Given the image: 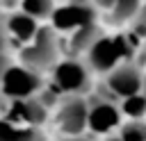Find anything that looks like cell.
I'll return each instance as SVG.
<instances>
[{"label": "cell", "instance_id": "obj_1", "mask_svg": "<svg viewBox=\"0 0 146 141\" xmlns=\"http://www.w3.org/2000/svg\"><path fill=\"white\" fill-rule=\"evenodd\" d=\"M21 59L25 64V68L30 70H43L50 68L57 61V36L50 27H43L34 34V39L30 41V45H25L21 50Z\"/></svg>", "mask_w": 146, "mask_h": 141}, {"label": "cell", "instance_id": "obj_2", "mask_svg": "<svg viewBox=\"0 0 146 141\" xmlns=\"http://www.w3.org/2000/svg\"><path fill=\"white\" fill-rule=\"evenodd\" d=\"M39 89H41L39 73H34L25 66H9L0 80V91L14 100L32 98V93H36Z\"/></svg>", "mask_w": 146, "mask_h": 141}, {"label": "cell", "instance_id": "obj_3", "mask_svg": "<svg viewBox=\"0 0 146 141\" xmlns=\"http://www.w3.org/2000/svg\"><path fill=\"white\" fill-rule=\"evenodd\" d=\"M87 86H89V73L80 61L66 59L55 66V89L57 91L78 93V91H84Z\"/></svg>", "mask_w": 146, "mask_h": 141}, {"label": "cell", "instance_id": "obj_4", "mask_svg": "<svg viewBox=\"0 0 146 141\" xmlns=\"http://www.w3.org/2000/svg\"><path fill=\"white\" fill-rule=\"evenodd\" d=\"M52 25L57 30H78L82 25L96 23V9L87 2H71L66 7H59L52 11Z\"/></svg>", "mask_w": 146, "mask_h": 141}, {"label": "cell", "instance_id": "obj_5", "mask_svg": "<svg viewBox=\"0 0 146 141\" xmlns=\"http://www.w3.org/2000/svg\"><path fill=\"white\" fill-rule=\"evenodd\" d=\"M141 84H144V77L139 73L137 66H119V68H112L110 77H107V89L119 96V98H128V96H135L141 91Z\"/></svg>", "mask_w": 146, "mask_h": 141}, {"label": "cell", "instance_id": "obj_6", "mask_svg": "<svg viewBox=\"0 0 146 141\" xmlns=\"http://www.w3.org/2000/svg\"><path fill=\"white\" fill-rule=\"evenodd\" d=\"M87 114H89V109H87V105H84L82 98H68V100L59 107V114H57L59 127H62L66 134L75 136V134H80V132L84 130V125H87Z\"/></svg>", "mask_w": 146, "mask_h": 141}, {"label": "cell", "instance_id": "obj_7", "mask_svg": "<svg viewBox=\"0 0 146 141\" xmlns=\"http://www.w3.org/2000/svg\"><path fill=\"white\" fill-rule=\"evenodd\" d=\"M43 118H46V105L34 98H23V100H14V105L9 107L7 121L14 125L21 123L25 127H36Z\"/></svg>", "mask_w": 146, "mask_h": 141}, {"label": "cell", "instance_id": "obj_8", "mask_svg": "<svg viewBox=\"0 0 146 141\" xmlns=\"http://www.w3.org/2000/svg\"><path fill=\"white\" fill-rule=\"evenodd\" d=\"M87 125H89L94 132H100V134L114 130V127L119 125V107L112 105L110 100L96 102V105L89 109V114H87Z\"/></svg>", "mask_w": 146, "mask_h": 141}, {"label": "cell", "instance_id": "obj_9", "mask_svg": "<svg viewBox=\"0 0 146 141\" xmlns=\"http://www.w3.org/2000/svg\"><path fill=\"white\" fill-rule=\"evenodd\" d=\"M87 55H89V64H91L96 70H112V68L116 66V61L121 59L114 39H105V36H100V39L87 50Z\"/></svg>", "mask_w": 146, "mask_h": 141}, {"label": "cell", "instance_id": "obj_10", "mask_svg": "<svg viewBox=\"0 0 146 141\" xmlns=\"http://www.w3.org/2000/svg\"><path fill=\"white\" fill-rule=\"evenodd\" d=\"M7 32L16 39V41H23V43H30L32 39H34V34L39 32V27H36V20L34 18H30L27 14H11L7 20Z\"/></svg>", "mask_w": 146, "mask_h": 141}, {"label": "cell", "instance_id": "obj_11", "mask_svg": "<svg viewBox=\"0 0 146 141\" xmlns=\"http://www.w3.org/2000/svg\"><path fill=\"white\" fill-rule=\"evenodd\" d=\"M100 30L96 23H89V25H82L75 30V34L71 36V50L73 52H87L98 39H100Z\"/></svg>", "mask_w": 146, "mask_h": 141}, {"label": "cell", "instance_id": "obj_12", "mask_svg": "<svg viewBox=\"0 0 146 141\" xmlns=\"http://www.w3.org/2000/svg\"><path fill=\"white\" fill-rule=\"evenodd\" d=\"M141 9L139 0H114L112 5V20L114 23H125L130 18H135Z\"/></svg>", "mask_w": 146, "mask_h": 141}, {"label": "cell", "instance_id": "obj_13", "mask_svg": "<svg viewBox=\"0 0 146 141\" xmlns=\"http://www.w3.org/2000/svg\"><path fill=\"white\" fill-rule=\"evenodd\" d=\"M21 7H23V14H27L34 20L36 18H50L55 11L52 0H21Z\"/></svg>", "mask_w": 146, "mask_h": 141}, {"label": "cell", "instance_id": "obj_14", "mask_svg": "<svg viewBox=\"0 0 146 141\" xmlns=\"http://www.w3.org/2000/svg\"><path fill=\"white\" fill-rule=\"evenodd\" d=\"M121 109H123L128 116H132L135 121H137V118H141V116L146 114V96H141V93H135V96H128V98H123V102H121Z\"/></svg>", "mask_w": 146, "mask_h": 141}, {"label": "cell", "instance_id": "obj_15", "mask_svg": "<svg viewBox=\"0 0 146 141\" xmlns=\"http://www.w3.org/2000/svg\"><path fill=\"white\" fill-rule=\"evenodd\" d=\"M121 141H146V125L139 121H130L121 127Z\"/></svg>", "mask_w": 146, "mask_h": 141}, {"label": "cell", "instance_id": "obj_16", "mask_svg": "<svg viewBox=\"0 0 146 141\" xmlns=\"http://www.w3.org/2000/svg\"><path fill=\"white\" fill-rule=\"evenodd\" d=\"M11 141H43V136L36 127H18L16 125V130L11 134Z\"/></svg>", "mask_w": 146, "mask_h": 141}, {"label": "cell", "instance_id": "obj_17", "mask_svg": "<svg viewBox=\"0 0 146 141\" xmlns=\"http://www.w3.org/2000/svg\"><path fill=\"white\" fill-rule=\"evenodd\" d=\"M14 130H16L14 123H9V121H0V141H11Z\"/></svg>", "mask_w": 146, "mask_h": 141}, {"label": "cell", "instance_id": "obj_18", "mask_svg": "<svg viewBox=\"0 0 146 141\" xmlns=\"http://www.w3.org/2000/svg\"><path fill=\"white\" fill-rule=\"evenodd\" d=\"M7 45H9V32H7V23L0 18V57L7 52Z\"/></svg>", "mask_w": 146, "mask_h": 141}, {"label": "cell", "instance_id": "obj_19", "mask_svg": "<svg viewBox=\"0 0 146 141\" xmlns=\"http://www.w3.org/2000/svg\"><path fill=\"white\" fill-rule=\"evenodd\" d=\"M135 18H137V23H135V30H139V32H144V34H146V5L139 9V14H137Z\"/></svg>", "mask_w": 146, "mask_h": 141}, {"label": "cell", "instance_id": "obj_20", "mask_svg": "<svg viewBox=\"0 0 146 141\" xmlns=\"http://www.w3.org/2000/svg\"><path fill=\"white\" fill-rule=\"evenodd\" d=\"M7 68H9V61H7V57L2 55V57H0V80H2V75H5Z\"/></svg>", "mask_w": 146, "mask_h": 141}, {"label": "cell", "instance_id": "obj_21", "mask_svg": "<svg viewBox=\"0 0 146 141\" xmlns=\"http://www.w3.org/2000/svg\"><path fill=\"white\" fill-rule=\"evenodd\" d=\"M98 7H103V9H112V5H114V0H94Z\"/></svg>", "mask_w": 146, "mask_h": 141}, {"label": "cell", "instance_id": "obj_22", "mask_svg": "<svg viewBox=\"0 0 146 141\" xmlns=\"http://www.w3.org/2000/svg\"><path fill=\"white\" fill-rule=\"evenodd\" d=\"M5 109H7V96L0 91V111H5Z\"/></svg>", "mask_w": 146, "mask_h": 141}, {"label": "cell", "instance_id": "obj_23", "mask_svg": "<svg viewBox=\"0 0 146 141\" xmlns=\"http://www.w3.org/2000/svg\"><path fill=\"white\" fill-rule=\"evenodd\" d=\"M64 141H84V139H75V136H71V139H64Z\"/></svg>", "mask_w": 146, "mask_h": 141}, {"label": "cell", "instance_id": "obj_24", "mask_svg": "<svg viewBox=\"0 0 146 141\" xmlns=\"http://www.w3.org/2000/svg\"><path fill=\"white\" fill-rule=\"evenodd\" d=\"M2 2H5V5H9V2H14V0H2Z\"/></svg>", "mask_w": 146, "mask_h": 141}, {"label": "cell", "instance_id": "obj_25", "mask_svg": "<svg viewBox=\"0 0 146 141\" xmlns=\"http://www.w3.org/2000/svg\"><path fill=\"white\" fill-rule=\"evenodd\" d=\"M141 86H144V91H146V77H144V84H141Z\"/></svg>", "mask_w": 146, "mask_h": 141}, {"label": "cell", "instance_id": "obj_26", "mask_svg": "<svg viewBox=\"0 0 146 141\" xmlns=\"http://www.w3.org/2000/svg\"><path fill=\"white\" fill-rule=\"evenodd\" d=\"M107 141H121V139H107Z\"/></svg>", "mask_w": 146, "mask_h": 141}]
</instances>
